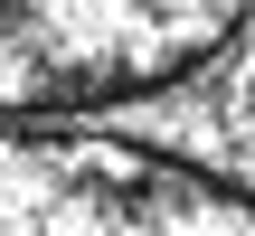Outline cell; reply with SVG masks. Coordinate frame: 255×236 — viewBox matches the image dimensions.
I'll return each mask as SVG.
<instances>
[{"label": "cell", "mask_w": 255, "mask_h": 236, "mask_svg": "<svg viewBox=\"0 0 255 236\" xmlns=\"http://www.w3.org/2000/svg\"><path fill=\"white\" fill-rule=\"evenodd\" d=\"M0 236H255V189L132 132L0 123Z\"/></svg>", "instance_id": "obj_1"}, {"label": "cell", "mask_w": 255, "mask_h": 236, "mask_svg": "<svg viewBox=\"0 0 255 236\" xmlns=\"http://www.w3.org/2000/svg\"><path fill=\"white\" fill-rule=\"evenodd\" d=\"M255 0H0V123L142 104L199 76Z\"/></svg>", "instance_id": "obj_2"}]
</instances>
